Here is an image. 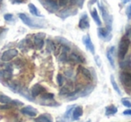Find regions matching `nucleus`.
<instances>
[{"label":"nucleus","instance_id":"nucleus-45","mask_svg":"<svg viewBox=\"0 0 131 122\" xmlns=\"http://www.w3.org/2000/svg\"><path fill=\"white\" fill-rule=\"evenodd\" d=\"M86 122H91V120H88V121H86Z\"/></svg>","mask_w":131,"mask_h":122},{"label":"nucleus","instance_id":"nucleus-2","mask_svg":"<svg viewBox=\"0 0 131 122\" xmlns=\"http://www.w3.org/2000/svg\"><path fill=\"white\" fill-rule=\"evenodd\" d=\"M19 18L22 20V22L24 24H26L27 26H29L30 28H45L46 24H44L42 23V21L36 20V19H31V17H29L28 15H26L25 14H19Z\"/></svg>","mask_w":131,"mask_h":122},{"label":"nucleus","instance_id":"nucleus-38","mask_svg":"<svg viewBox=\"0 0 131 122\" xmlns=\"http://www.w3.org/2000/svg\"><path fill=\"white\" fill-rule=\"evenodd\" d=\"M94 60H95V62H96L97 66H102V62H101V59H100V58H99L98 56H95L94 57Z\"/></svg>","mask_w":131,"mask_h":122},{"label":"nucleus","instance_id":"nucleus-10","mask_svg":"<svg viewBox=\"0 0 131 122\" xmlns=\"http://www.w3.org/2000/svg\"><path fill=\"white\" fill-rule=\"evenodd\" d=\"M46 93V89L43 87V86L40 85V84H34L31 89V94L33 98L39 96V95H41L42 93Z\"/></svg>","mask_w":131,"mask_h":122},{"label":"nucleus","instance_id":"nucleus-25","mask_svg":"<svg viewBox=\"0 0 131 122\" xmlns=\"http://www.w3.org/2000/svg\"><path fill=\"white\" fill-rule=\"evenodd\" d=\"M119 66H120V68L124 70H127V69H128V68H130V66H131L130 59H126V58H125L123 60H120Z\"/></svg>","mask_w":131,"mask_h":122},{"label":"nucleus","instance_id":"nucleus-4","mask_svg":"<svg viewBox=\"0 0 131 122\" xmlns=\"http://www.w3.org/2000/svg\"><path fill=\"white\" fill-rule=\"evenodd\" d=\"M119 81L127 90H131V73L127 70L119 73Z\"/></svg>","mask_w":131,"mask_h":122},{"label":"nucleus","instance_id":"nucleus-16","mask_svg":"<svg viewBox=\"0 0 131 122\" xmlns=\"http://www.w3.org/2000/svg\"><path fill=\"white\" fill-rule=\"evenodd\" d=\"M21 112L24 115H27L29 117H35L38 114V110L35 108L31 107V106H25V107L22 108Z\"/></svg>","mask_w":131,"mask_h":122},{"label":"nucleus","instance_id":"nucleus-30","mask_svg":"<svg viewBox=\"0 0 131 122\" xmlns=\"http://www.w3.org/2000/svg\"><path fill=\"white\" fill-rule=\"evenodd\" d=\"M84 0H70V4L71 6H75V5H78L79 7H82L84 5Z\"/></svg>","mask_w":131,"mask_h":122},{"label":"nucleus","instance_id":"nucleus-43","mask_svg":"<svg viewBox=\"0 0 131 122\" xmlns=\"http://www.w3.org/2000/svg\"><path fill=\"white\" fill-rule=\"evenodd\" d=\"M57 122H65L64 120H62V119H58L57 120Z\"/></svg>","mask_w":131,"mask_h":122},{"label":"nucleus","instance_id":"nucleus-27","mask_svg":"<svg viewBox=\"0 0 131 122\" xmlns=\"http://www.w3.org/2000/svg\"><path fill=\"white\" fill-rule=\"evenodd\" d=\"M53 98H54V94L53 93H44L41 94V98L40 100L41 101H52Z\"/></svg>","mask_w":131,"mask_h":122},{"label":"nucleus","instance_id":"nucleus-41","mask_svg":"<svg viewBox=\"0 0 131 122\" xmlns=\"http://www.w3.org/2000/svg\"><path fill=\"white\" fill-rule=\"evenodd\" d=\"M129 1H131V0H122V2L124 3V4H126V3L129 2Z\"/></svg>","mask_w":131,"mask_h":122},{"label":"nucleus","instance_id":"nucleus-34","mask_svg":"<svg viewBox=\"0 0 131 122\" xmlns=\"http://www.w3.org/2000/svg\"><path fill=\"white\" fill-rule=\"evenodd\" d=\"M126 15L128 20H131V4H129L126 8Z\"/></svg>","mask_w":131,"mask_h":122},{"label":"nucleus","instance_id":"nucleus-26","mask_svg":"<svg viewBox=\"0 0 131 122\" xmlns=\"http://www.w3.org/2000/svg\"><path fill=\"white\" fill-rule=\"evenodd\" d=\"M111 85H112L113 89L115 90V92H116V93H118V95H121V94H122V93H121V91H120V88L118 87V84H117L116 80H115L114 76H113L112 75H111Z\"/></svg>","mask_w":131,"mask_h":122},{"label":"nucleus","instance_id":"nucleus-1","mask_svg":"<svg viewBox=\"0 0 131 122\" xmlns=\"http://www.w3.org/2000/svg\"><path fill=\"white\" fill-rule=\"evenodd\" d=\"M130 41L127 37L124 35L121 38V40H119V43H118V58L119 60H123L126 58L127 52H128L129 46H130Z\"/></svg>","mask_w":131,"mask_h":122},{"label":"nucleus","instance_id":"nucleus-7","mask_svg":"<svg viewBox=\"0 0 131 122\" xmlns=\"http://www.w3.org/2000/svg\"><path fill=\"white\" fill-rule=\"evenodd\" d=\"M17 56H18V51L15 49H8V50H6L1 55V59H2V61L7 62V61L14 59Z\"/></svg>","mask_w":131,"mask_h":122},{"label":"nucleus","instance_id":"nucleus-37","mask_svg":"<svg viewBox=\"0 0 131 122\" xmlns=\"http://www.w3.org/2000/svg\"><path fill=\"white\" fill-rule=\"evenodd\" d=\"M123 115H125V116H129L131 117V109H125V110L123 111V113H122Z\"/></svg>","mask_w":131,"mask_h":122},{"label":"nucleus","instance_id":"nucleus-15","mask_svg":"<svg viewBox=\"0 0 131 122\" xmlns=\"http://www.w3.org/2000/svg\"><path fill=\"white\" fill-rule=\"evenodd\" d=\"M78 26L81 30H86L90 27V22H89V18H88V15L86 14L81 16L80 20H79V24Z\"/></svg>","mask_w":131,"mask_h":122},{"label":"nucleus","instance_id":"nucleus-46","mask_svg":"<svg viewBox=\"0 0 131 122\" xmlns=\"http://www.w3.org/2000/svg\"><path fill=\"white\" fill-rule=\"evenodd\" d=\"M129 122H131V121H129Z\"/></svg>","mask_w":131,"mask_h":122},{"label":"nucleus","instance_id":"nucleus-28","mask_svg":"<svg viewBox=\"0 0 131 122\" xmlns=\"http://www.w3.org/2000/svg\"><path fill=\"white\" fill-rule=\"evenodd\" d=\"M93 85L87 86V87H85L82 92H81V95H80V96H86V95L90 94V93H91V92L93 91Z\"/></svg>","mask_w":131,"mask_h":122},{"label":"nucleus","instance_id":"nucleus-18","mask_svg":"<svg viewBox=\"0 0 131 122\" xmlns=\"http://www.w3.org/2000/svg\"><path fill=\"white\" fill-rule=\"evenodd\" d=\"M83 113H84V110H83V108L81 106H77L75 107L73 110V113H72V116H73V119L74 120H77L83 116Z\"/></svg>","mask_w":131,"mask_h":122},{"label":"nucleus","instance_id":"nucleus-8","mask_svg":"<svg viewBox=\"0 0 131 122\" xmlns=\"http://www.w3.org/2000/svg\"><path fill=\"white\" fill-rule=\"evenodd\" d=\"M44 39H45V33H36L33 37V45L37 49H42L44 46Z\"/></svg>","mask_w":131,"mask_h":122},{"label":"nucleus","instance_id":"nucleus-32","mask_svg":"<svg viewBox=\"0 0 131 122\" xmlns=\"http://www.w3.org/2000/svg\"><path fill=\"white\" fill-rule=\"evenodd\" d=\"M125 36L128 39L129 41H130V43H131V25H128L127 27V29H126V35Z\"/></svg>","mask_w":131,"mask_h":122},{"label":"nucleus","instance_id":"nucleus-33","mask_svg":"<svg viewBox=\"0 0 131 122\" xmlns=\"http://www.w3.org/2000/svg\"><path fill=\"white\" fill-rule=\"evenodd\" d=\"M57 80H58V84L59 86H62L64 84V76L61 75V74H58L57 75Z\"/></svg>","mask_w":131,"mask_h":122},{"label":"nucleus","instance_id":"nucleus-35","mask_svg":"<svg viewBox=\"0 0 131 122\" xmlns=\"http://www.w3.org/2000/svg\"><path fill=\"white\" fill-rule=\"evenodd\" d=\"M4 19L6 21H7V22H11L14 19V15H12V14H6V15H4Z\"/></svg>","mask_w":131,"mask_h":122},{"label":"nucleus","instance_id":"nucleus-23","mask_svg":"<svg viewBox=\"0 0 131 122\" xmlns=\"http://www.w3.org/2000/svg\"><path fill=\"white\" fill-rule=\"evenodd\" d=\"M28 7H29L30 13H31L32 15H34V16H36V17H40V16H41V15H40V12L39 11V9L33 4L30 3V4L28 5Z\"/></svg>","mask_w":131,"mask_h":122},{"label":"nucleus","instance_id":"nucleus-36","mask_svg":"<svg viewBox=\"0 0 131 122\" xmlns=\"http://www.w3.org/2000/svg\"><path fill=\"white\" fill-rule=\"evenodd\" d=\"M69 2H70V0H58V6H66Z\"/></svg>","mask_w":131,"mask_h":122},{"label":"nucleus","instance_id":"nucleus-13","mask_svg":"<svg viewBox=\"0 0 131 122\" xmlns=\"http://www.w3.org/2000/svg\"><path fill=\"white\" fill-rule=\"evenodd\" d=\"M83 43L84 44L85 48L92 53V54H94L95 53L94 45L93 44V41H92L89 35H85V36L83 37Z\"/></svg>","mask_w":131,"mask_h":122},{"label":"nucleus","instance_id":"nucleus-14","mask_svg":"<svg viewBox=\"0 0 131 122\" xmlns=\"http://www.w3.org/2000/svg\"><path fill=\"white\" fill-rule=\"evenodd\" d=\"M12 76V70L10 68H7L6 69H3V70H0V80L2 81H6L8 82L9 80H11Z\"/></svg>","mask_w":131,"mask_h":122},{"label":"nucleus","instance_id":"nucleus-31","mask_svg":"<svg viewBox=\"0 0 131 122\" xmlns=\"http://www.w3.org/2000/svg\"><path fill=\"white\" fill-rule=\"evenodd\" d=\"M75 107V105H72V106H70V107L68 108V109H67V111H66V114H65V118H70L71 112H73Z\"/></svg>","mask_w":131,"mask_h":122},{"label":"nucleus","instance_id":"nucleus-11","mask_svg":"<svg viewBox=\"0 0 131 122\" xmlns=\"http://www.w3.org/2000/svg\"><path fill=\"white\" fill-rule=\"evenodd\" d=\"M106 56L109 60L110 65L111 66L112 68H115V47L114 46H111L108 49L107 52H106Z\"/></svg>","mask_w":131,"mask_h":122},{"label":"nucleus","instance_id":"nucleus-5","mask_svg":"<svg viewBox=\"0 0 131 122\" xmlns=\"http://www.w3.org/2000/svg\"><path fill=\"white\" fill-rule=\"evenodd\" d=\"M98 32V36L101 40H102L105 42L111 41V40L112 39V34H111V31H110L109 29L104 27H99L97 30Z\"/></svg>","mask_w":131,"mask_h":122},{"label":"nucleus","instance_id":"nucleus-3","mask_svg":"<svg viewBox=\"0 0 131 122\" xmlns=\"http://www.w3.org/2000/svg\"><path fill=\"white\" fill-rule=\"evenodd\" d=\"M98 6H99V8H100L101 13H102V18H103V21L106 24V28L109 29L110 31H111V29H112V16L109 14L107 8H106L105 6H102L100 3L98 4Z\"/></svg>","mask_w":131,"mask_h":122},{"label":"nucleus","instance_id":"nucleus-6","mask_svg":"<svg viewBox=\"0 0 131 122\" xmlns=\"http://www.w3.org/2000/svg\"><path fill=\"white\" fill-rule=\"evenodd\" d=\"M40 3L49 13L56 12L59 6L56 0H40Z\"/></svg>","mask_w":131,"mask_h":122},{"label":"nucleus","instance_id":"nucleus-42","mask_svg":"<svg viewBox=\"0 0 131 122\" xmlns=\"http://www.w3.org/2000/svg\"><path fill=\"white\" fill-rule=\"evenodd\" d=\"M96 1L97 0H91V4H93V3H95Z\"/></svg>","mask_w":131,"mask_h":122},{"label":"nucleus","instance_id":"nucleus-29","mask_svg":"<svg viewBox=\"0 0 131 122\" xmlns=\"http://www.w3.org/2000/svg\"><path fill=\"white\" fill-rule=\"evenodd\" d=\"M121 103L124 107L127 108V109H131V102L127 98H122L121 99Z\"/></svg>","mask_w":131,"mask_h":122},{"label":"nucleus","instance_id":"nucleus-44","mask_svg":"<svg viewBox=\"0 0 131 122\" xmlns=\"http://www.w3.org/2000/svg\"><path fill=\"white\" fill-rule=\"evenodd\" d=\"M3 4V0H0V7H1V6H2Z\"/></svg>","mask_w":131,"mask_h":122},{"label":"nucleus","instance_id":"nucleus-39","mask_svg":"<svg viewBox=\"0 0 131 122\" xmlns=\"http://www.w3.org/2000/svg\"><path fill=\"white\" fill-rule=\"evenodd\" d=\"M10 1H11L12 4H22V3L24 2V0H10Z\"/></svg>","mask_w":131,"mask_h":122},{"label":"nucleus","instance_id":"nucleus-19","mask_svg":"<svg viewBox=\"0 0 131 122\" xmlns=\"http://www.w3.org/2000/svg\"><path fill=\"white\" fill-rule=\"evenodd\" d=\"M117 112H118V108L114 105H109L105 108L106 116H114Z\"/></svg>","mask_w":131,"mask_h":122},{"label":"nucleus","instance_id":"nucleus-17","mask_svg":"<svg viewBox=\"0 0 131 122\" xmlns=\"http://www.w3.org/2000/svg\"><path fill=\"white\" fill-rule=\"evenodd\" d=\"M68 61L73 63H77V64H81V63L84 62V59L82 56L78 54V53L72 52L71 54L68 56Z\"/></svg>","mask_w":131,"mask_h":122},{"label":"nucleus","instance_id":"nucleus-12","mask_svg":"<svg viewBox=\"0 0 131 122\" xmlns=\"http://www.w3.org/2000/svg\"><path fill=\"white\" fill-rule=\"evenodd\" d=\"M0 102L5 104H14V106H18V105H23V102H19V101H14L10 98L9 96H6L5 94H0Z\"/></svg>","mask_w":131,"mask_h":122},{"label":"nucleus","instance_id":"nucleus-9","mask_svg":"<svg viewBox=\"0 0 131 122\" xmlns=\"http://www.w3.org/2000/svg\"><path fill=\"white\" fill-rule=\"evenodd\" d=\"M77 10L75 9V8H66V9H62L60 10L59 12L58 13V15L62 19H66L67 17L68 16H72V15H77Z\"/></svg>","mask_w":131,"mask_h":122},{"label":"nucleus","instance_id":"nucleus-22","mask_svg":"<svg viewBox=\"0 0 131 122\" xmlns=\"http://www.w3.org/2000/svg\"><path fill=\"white\" fill-rule=\"evenodd\" d=\"M79 71H80V73L82 74V75H84V77H86L88 80H92V79H93V76H92V73H91V71H90L89 69H87V68H84V66H79Z\"/></svg>","mask_w":131,"mask_h":122},{"label":"nucleus","instance_id":"nucleus-21","mask_svg":"<svg viewBox=\"0 0 131 122\" xmlns=\"http://www.w3.org/2000/svg\"><path fill=\"white\" fill-rule=\"evenodd\" d=\"M19 93H20L21 95H23L24 97H25L27 100L31 101V102H34V100H33V97L31 96V92H29V90L27 89V88H21L20 91H19Z\"/></svg>","mask_w":131,"mask_h":122},{"label":"nucleus","instance_id":"nucleus-40","mask_svg":"<svg viewBox=\"0 0 131 122\" xmlns=\"http://www.w3.org/2000/svg\"><path fill=\"white\" fill-rule=\"evenodd\" d=\"M6 31H7V29H3V28H0V36L3 34L4 32H6Z\"/></svg>","mask_w":131,"mask_h":122},{"label":"nucleus","instance_id":"nucleus-20","mask_svg":"<svg viewBox=\"0 0 131 122\" xmlns=\"http://www.w3.org/2000/svg\"><path fill=\"white\" fill-rule=\"evenodd\" d=\"M91 15H92V17H93V21L95 22V24H96L99 27H101V26H102V21H101L100 16H99L98 12H97L96 8H93V9L92 10V11H91Z\"/></svg>","mask_w":131,"mask_h":122},{"label":"nucleus","instance_id":"nucleus-24","mask_svg":"<svg viewBox=\"0 0 131 122\" xmlns=\"http://www.w3.org/2000/svg\"><path fill=\"white\" fill-rule=\"evenodd\" d=\"M35 122H52V119L49 115L42 114L35 118Z\"/></svg>","mask_w":131,"mask_h":122}]
</instances>
